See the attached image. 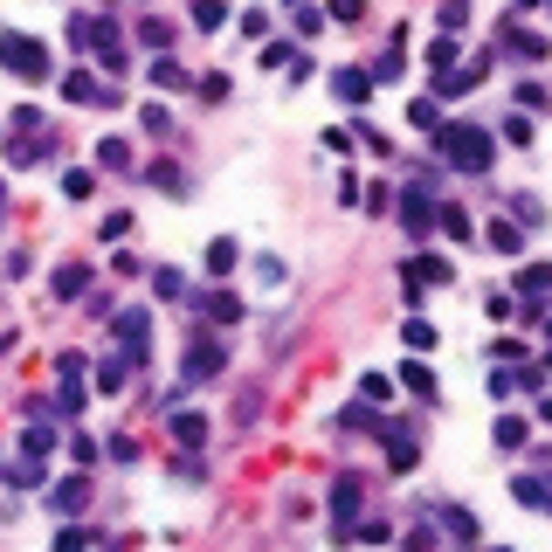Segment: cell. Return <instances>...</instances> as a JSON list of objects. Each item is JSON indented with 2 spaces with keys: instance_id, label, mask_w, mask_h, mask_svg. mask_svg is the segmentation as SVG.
Instances as JSON below:
<instances>
[{
  "instance_id": "obj_36",
  "label": "cell",
  "mask_w": 552,
  "mask_h": 552,
  "mask_svg": "<svg viewBox=\"0 0 552 552\" xmlns=\"http://www.w3.org/2000/svg\"><path fill=\"white\" fill-rule=\"evenodd\" d=\"M21 449H28V456H48V449H56V428H28V435H21Z\"/></svg>"
},
{
  "instance_id": "obj_8",
  "label": "cell",
  "mask_w": 552,
  "mask_h": 552,
  "mask_svg": "<svg viewBox=\"0 0 552 552\" xmlns=\"http://www.w3.org/2000/svg\"><path fill=\"white\" fill-rule=\"evenodd\" d=\"M110 331L125 338V359L139 366V359H145V346H152V318H145V311H118V325H110Z\"/></svg>"
},
{
  "instance_id": "obj_5",
  "label": "cell",
  "mask_w": 552,
  "mask_h": 552,
  "mask_svg": "<svg viewBox=\"0 0 552 552\" xmlns=\"http://www.w3.org/2000/svg\"><path fill=\"white\" fill-rule=\"evenodd\" d=\"M359 497H366L359 476H338V484H331V532H352V525H359Z\"/></svg>"
},
{
  "instance_id": "obj_31",
  "label": "cell",
  "mask_w": 552,
  "mask_h": 552,
  "mask_svg": "<svg viewBox=\"0 0 552 552\" xmlns=\"http://www.w3.org/2000/svg\"><path fill=\"white\" fill-rule=\"evenodd\" d=\"M221 21H228V7H221V0H193V28H207V35H214Z\"/></svg>"
},
{
  "instance_id": "obj_29",
  "label": "cell",
  "mask_w": 552,
  "mask_h": 552,
  "mask_svg": "<svg viewBox=\"0 0 552 552\" xmlns=\"http://www.w3.org/2000/svg\"><path fill=\"white\" fill-rule=\"evenodd\" d=\"M511 497H518V505H532V511H546V505H552L538 476H518V484H511Z\"/></svg>"
},
{
  "instance_id": "obj_22",
  "label": "cell",
  "mask_w": 552,
  "mask_h": 552,
  "mask_svg": "<svg viewBox=\"0 0 552 552\" xmlns=\"http://www.w3.org/2000/svg\"><path fill=\"white\" fill-rule=\"evenodd\" d=\"M359 401H366V408H387V401H394V380H387V373H366L359 380Z\"/></svg>"
},
{
  "instance_id": "obj_27",
  "label": "cell",
  "mask_w": 552,
  "mask_h": 552,
  "mask_svg": "<svg viewBox=\"0 0 552 552\" xmlns=\"http://www.w3.org/2000/svg\"><path fill=\"white\" fill-rule=\"evenodd\" d=\"M97 166H110V173H125V166H131V145H125V139H104V145H97Z\"/></svg>"
},
{
  "instance_id": "obj_20",
  "label": "cell",
  "mask_w": 552,
  "mask_h": 552,
  "mask_svg": "<svg viewBox=\"0 0 552 552\" xmlns=\"http://www.w3.org/2000/svg\"><path fill=\"white\" fill-rule=\"evenodd\" d=\"M435 228L449 242H470V214H463V207H435Z\"/></svg>"
},
{
  "instance_id": "obj_19",
  "label": "cell",
  "mask_w": 552,
  "mask_h": 552,
  "mask_svg": "<svg viewBox=\"0 0 552 552\" xmlns=\"http://www.w3.org/2000/svg\"><path fill=\"white\" fill-rule=\"evenodd\" d=\"M518 290H525V297H546V290H552V263H525L518 269Z\"/></svg>"
},
{
  "instance_id": "obj_23",
  "label": "cell",
  "mask_w": 552,
  "mask_h": 552,
  "mask_svg": "<svg viewBox=\"0 0 552 552\" xmlns=\"http://www.w3.org/2000/svg\"><path fill=\"white\" fill-rule=\"evenodd\" d=\"M125 380H131V359H104L97 366V394H118Z\"/></svg>"
},
{
  "instance_id": "obj_39",
  "label": "cell",
  "mask_w": 552,
  "mask_h": 552,
  "mask_svg": "<svg viewBox=\"0 0 552 552\" xmlns=\"http://www.w3.org/2000/svg\"><path fill=\"white\" fill-rule=\"evenodd\" d=\"M442 525H449L456 538H476V518H470V511H442Z\"/></svg>"
},
{
  "instance_id": "obj_4",
  "label": "cell",
  "mask_w": 552,
  "mask_h": 552,
  "mask_svg": "<svg viewBox=\"0 0 552 552\" xmlns=\"http://www.w3.org/2000/svg\"><path fill=\"white\" fill-rule=\"evenodd\" d=\"M221 366H228V346H221L214 331H201V338H193V346H187V380H193V387H201V380H214Z\"/></svg>"
},
{
  "instance_id": "obj_3",
  "label": "cell",
  "mask_w": 552,
  "mask_h": 552,
  "mask_svg": "<svg viewBox=\"0 0 552 552\" xmlns=\"http://www.w3.org/2000/svg\"><path fill=\"white\" fill-rule=\"evenodd\" d=\"M394 207H401V228L422 242L428 228H435V173H422L414 187H401V201H394Z\"/></svg>"
},
{
  "instance_id": "obj_12",
  "label": "cell",
  "mask_w": 552,
  "mask_h": 552,
  "mask_svg": "<svg viewBox=\"0 0 552 552\" xmlns=\"http://www.w3.org/2000/svg\"><path fill=\"white\" fill-rule=\"evenodd\" d=\"M48 290H56V297H63V304H77L83 290H90V269H83V263H63V269H56V276H48Z\"/></svg>"
},
{
  "instance_id": "obj_37",
  "label": "cell",
  "mask_w": 552,
  "mask_h": 552,
  "mask_svg": "<svg viewBox=\"0 0 552 552\" xmlns=\"http://www.w3.org/2000/svg\"><path fill=\"white\" fill-rule=\"evenodd\" d=\"M139 35H145V48H166V42H173V21H159V15H152Z\"/></svg>"
},
{
  "instance_id": "obj_2",
  "label": "cell",
  "mask_w": 552,
  "mask_h": 552,
  "mask_svg": "<svg viewBox=\"0 0 552 552\" xmlns=\"http://www.w3.org/2000/svg\"><path fill=\"white\" fill-rule=\"evenodd\" d=\"M0 63L15 69L21 83H48V77H56V63H48V48L35 42V35H21V28H0Z\"/></svg>"
},
{
  "instance_id": "obj_40",
  "label": "cell",
  "mask_w": 552,
  "mask_h": 552,
  "mask_svg": "<svg viewBox=\"0 0 552 552\" xmlns=\"http://www.w3.org/2000/svg\"><path fill=\"white\" fill-rule=\"evenodd\" d=\"M97 235H104V242H125V235H131V214H110L104 228H97Z\"/></svg>"
},
{
  "instance_id": "obj_13",
  "label": "cell",
  "mask_w": 552,
  "mask_h": 552,
  "mask_svg": "<svg viewBox=\"0 0 552 552\" xmlns=\"http://www.w3.org/2000/svg\"><path fill=\"white\" fill-rule=\"evenodd\" d=\"M201 311H207V325H242V297L235 290H207Z\"/></svg>"
},
{
  "instance_id": "obj_24",
  "label": "cell",
  "mask_w": 552,
  "mask_h": 552,
  "mask_svg": "<svg viewBox=\"0 0 552 552\" xmlns=\"http://www.w3.org/2000/svg\"><path fill=\"white\" fill-rule=\"evenodd\" d=\"M235 263H242V249H235L228 235H221V242H207V269H214V276H228Z\"/></svg>"
},
{
  "instance_id": "obj_1",
  "label": "cell",
  "mask_w": 552,
  "mask_h": 552,
  "mask_svg": "<svg viewBox=\"0 0 552 552\" xmlns=\"http://www.w3.org/2000/svg\"><path fill=\"white\" fill-rule=\"evenodd\" d=\"M435 152L449 159V166H463V173H490L497 145H490L484 125H435Z\"/></svg>"
},
{
  "instance_id": "obj_30",
  "label": "cell",
  "mask_w": 552,
  "mask_h": 552,
  "mask_svg": "<svg viewBox=\"0 0 552 552\" xmlns=\"http://www.w3.org/2000/svg\"><path fill=\"white\" fill-rule=\"evenodd\" d=\"M401 338H408V352H428V346H435V325H428V318H408Z\"/></svg>"
},
{
  "instance_id": "obj_26",
  "label": "cell",
  "mask_w": 552,
  "mask_h": 552,
  "mask_svg": "<svg viewBox=\"0 0 552 552\" xmlns=\"http://www.w3.org/2000/svg\"><path fill=\"white\" fill-rule=\"evenodd\" d=\"M490 442H497V449H525V422H518V414H497Z\"/></svg>"
},
{
  "instance_id": "obj_14",
  "label": "cell",
  "mask_w": 552,
  "mask_h": 552,
  "mask_svg": "<svg viewBox=\"0 0 552 552\" xmlns=\"http://www.w3.org/2000/svg\"><path fill=\"white\" fill-rule=\"evenodd\" d=\"M387 463H394V476H408L414 463H422V449H414L408 428H387Z\"/></svg>"
},
{
  "instance_id": "obj_21",
  "label": "cell",
  "mask_w": 552,
  "mask_h": 552,
  "mask_svg": "<svg viewBox=\"0 0 552 552\" xmlns=\"http://www.w3.org/2000/svg\"><path fill=\"white\" fill-rule=\"evenodd\" d=\"M490 249H497V255H518V249H525V228H511V221H490Z\"/></svg>"
},
{
  "instance_id": "obj_10",
  "label": "cell",
  "mask_w": 552,
  "mask_h": 552,
  "mask_svg": "<svg viewBox=\"0 0 552 552\" xmlns=\"http://www.w3.org/2000/svg\"><path fill=\"white\" fill-rule=\"evenodd\" d=\"M83 505H90V484H83V476H63V484L48 490V511H56V518H77Z\"/></svg>"
},
{
  "instance_id": "obj_6",
  "label": "cell",
  "mask_w": 552,
  "mask_h": 552,
  "mask_svg": "<svg viewBox=\"0 0 552 552\" xmlns=\"http://www.w3.org/2000/svg\"><path fill=\"white\" fill-rule=\"evenodd\" d=\"M56 401H63V414H83V352L56 359Z\"/></svg>"
},
{
  "instance_id": "obj_16",
  "label": "cell",
  "mask_w": 552,
  "mask_h": 552,
  "mask_svg": "<svg viewBox=\"0 0 552 552\" xmlns=\"http://www.w3.org/2000/svg\"><path fill=\"white\" fill-rule=\"evenodd\" d=\"M152 290H159L166 304H187V297H193V284L180 276V269H152Z\"/></svg>"
},
{
  "instance_id": "obj_15",
  "label": "cell",
  "mask_w": 552,
  "mask_h": 552,
  "mask_svg": "<svg viewBox=\"0 0 552 552\" xmlns=\"http://www.w3.org/2000/svg\"><path fill=\"white\" fill-rule=\"evenodd\" d=\"M331 90L346 97V104H366V97H373V77H366V69H338V77H331Z\"/></svg>"
},
{
  "instance_id": "obj_34",
  "label": "cell",
  "mask_w": 552,
  "mask_h": 552,
  "mask_svg": "<svg viewBox=\"0 0 552 552\" xmlns=\"http://www.w3.org/2000/svg\"><path fill=\"white\" fill-rule=\"evenodd\" d=\"M145 180H152V187H166V193H180V173H173V159H152V166H145Z\"/></svg>"
},
{
  "instance_id": "obj_7",
  "label": "cell",
  "mask_w": 552,
  "mask_h": 552,
  "mask_svg": "<svg viewBox=\"0 0 552 552\" xmlns=\"http://www.w3.org/2000/svg\"><path fill=\"white\" fill-rule=\"evenodd\" d=\"M83 48H97V63H104L110 77H125V42H118V28H110V21H90Z\"/></svg>"
},
{
  "instance_id": "obj_32",
  "label": "cell",
  "mask_w": 552,
  "mask_h": 552,
  "mask_svg": "<svg viewBox=\"0 0 552 552\" xmlns=\"http://www.w3.org/2000/svg\"><path fill=\"white\" fill-rule=\"evenodd\" d=\"M152 83H159V90H180V83H187V69H180L173 56H159V63H152Z\"/></svg>"
},
{
  "instance_id": "obj_28",
  "label": "cell",
  "mask_w": 552,
  "mask_h": 552,
  "mask_svg": "<svg viewBox=\"0 0 552 552\" xmlns=\"http://www.w3.org/2000/svg\"><path fill=\"white\" fill-rule=\"evenodd\" d=\"M7 484H42V456H28V449H21V456L7 463Z\"/></svg>"
},
{
  "instance_id": "obj_38",
  "label": "cell",
  "mask_w": 552,
  "mask_h": 552,
  "mask_svg": "<svg viewBox=\"0 0 552 552\" xmlns=\"http://www.w3.org/2000/svg\"><path fill=\"white\" fill-rule=\"evenodd\" d=\"M408 118H414V125H422V131H435V125H442V104H435V97H422V104H414Z\"/></svg>"
},
{
  "instance_id": "obj_17",
  "label": "cell",
  "mask_w": 552,
  "mask_h": 552,
  "mask_svg": "<svg viewBox=\"0 0 552 552\" xmlns=\"http://www.w3.org/2000/svg\"><path fill=\"white\" fill-rule=\"evenodd\" d=\"M173 442H180V449H201V442H207V422L180 408V414H173Z\"/></svg>"
},
{
  "instance_id": "obj_18",
  "label": "cell",
  "mask_w": 552,
  "mask_h": 552,
  "mask_svg": "<svg viewBox=\"0 0 552 552\" xmlns=\"http://www.w3.org/2000/svg\"><path fill=\"white\" fill-rule=\"evenodd\" d=\"M435 28L442 35H463V28H470V0H442V7H435Z\"/></svg>"
},
{
  "instance_id": "obj_33",
  "label": "cell",
  "mask_w": 552,
  "mask_h": 552,
  "mask_svg": "<svg viewBox=\"0 0 552 552\" xmlns=\"http://www.w3.org/2000/svg\"><path fill=\"white\" fill-rule=\"evenodd\" d=\"M63 97H77V104H97V83L83 77V69H69V77H63Z\"/></svg>"
},
{
  "instance_id": "obj_9",
  "label": "cell",
  "mask_w": 552,
  "mask_h": 552,
  "mask_svg": "<svg viewBox=\"0 0 552 552\" xmlns=\"http://www.w3.org/2000/svg\"><path fill=\"white\" fill-rule=\"evenodd\" d=\"M366 77H373V83H401V77H408V35H401V28H394V42L373 56V69H366Z\"/></svg>"
},
{
  "instance_id": "obj_42",
  "label": "cell",
  "mask_w": 552,
  "mask_h": 552,
  "mask_svg": "<svg viewBox=\"0 0 552 552\" xmlns=\"http://www.w3.org/2000/svg\"><path fill=\"white\" fill-rule=\"evenodd\" d=\"M0 201H7V180H0Z\"/></svg>"
},
{
  "instance_id": "obj_44",
  "label": "cell",
  "mask_w": 552,
  "mask_h": 552,
  "mask_svg": "<svg viewBox=\"0 0 552 552\" xmlns=\"http://www.w3.org/2000/svg\"><path fill=\"white\" fill-rule=\"evenodd\" d=\"M546 331H552V318H546Z\"/></svg>"
},
{
  "instance_id": "obj_35",
  "label": "cell",
  "mask_w": 552,
  "mask_h": 552,
  "mask_svg": "<svg viewBox=\"0 0 552 552\" xmlns=\"http://www.w3.org/2000/svg\"><path fill=\"white\" fill-rule=\"evenodd\" d=\"M325 15H331V21H346V28H352V21L366 15V0H325Z\"/></svg>"
},
{
  "instance_id": "obj_11",
  "label": "cell",
  "mask_w": 552,
  "mask_h": 552,
  "mask_svg": "<svg viewBox=\"0 0 552 552\" xmlns=\"http://www.w3.org/2000/svg\"><path fill=\"white\" fill-rule=\"evenodd\" d=\"M401 276H408V290H435V284H449V263L442 255H408Z\"/></svg>"
},
{
  "instance_id": "obj_43",
  "label": "cell",
  "mask_w": 552,
  "mask_h": 552,
  "mask_svg": "<svg viewBox=\"0 0 552 552\" xmlns=\"http://www.w3.org/2000/svg\"><path fill=\"white\" fill-rule=\"evenodd\" d=\"M284 7H304V0H284Z\"/></svg>"
},
{
  "instance_id": "obj_25",
  "label": "cell",
  "mask_w": 552,
  "mask_h": 552,
  "mask_svg": "<svg viewBox=\"0 0 552 552\" xmlns=\"http://www.w3.org/2000/svg\"><path fill=\"white\" fill-rule=\"evenodd\" d=\"M401 387H408V394H422V401H428V394H435V373H428L422 359H408V366H401Z\"/></svg>"
},
{
  "instance_id": "obj_45",
  "label": "cell",
  "mask_w": 552,
  "mask_h": 552,
  "mask_svg": "<svg viewBox=\"0 0 552 552\" xmlns=\"http://www.w3.org/2000/svg\"><path fill=\"white\" fill-rule=\"evenodd\" d=\"M546 7H552V0H546Z\"/></svg>"
},
{
  "instance_id": "obj_41",
  "label": "cell",
  "mask_w": 552,
  "mask_h": 552,
  "mask_svg": "<svg viewBox=\"0 0 552 552\" xmlns=\"http://www.w3.org/2000/svg\"><path fill=\"white\" fill-rule=\"evenodd\" d=\"M15 131H42V110H35V104H15Z\"/></svg>"
}]
</instances>
